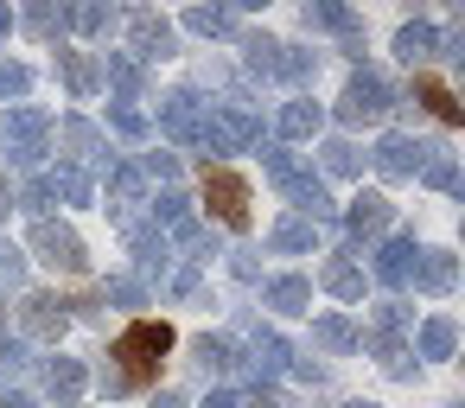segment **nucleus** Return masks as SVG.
Instances as JSON below:
<instances>
[{
	"mask_svg": "<svg viewBox=\"0 0 465 408\" xmlns=\"http://www.w3.org/2000/svg\"><path fill=\"white\" fill-rule=\"evenodd\" d=\"M420 344H427V351H433V357H440V351H446V344H452V325H446V319H433V325H427V338H420Z\"/></svg>",
	"mask_w": 465,
	"mask_h": 408,
	"instance_id": "9",
	"label": "nucleus"
},
{
	"mask_svg": "<svg viewBox=\"0 0 465 408\" xmlns=\"http://www.w3.org/2000/svg\"><path fill=\"white\" fill-rule=\"evenodd\" d=\"M351 224H357V230H376V224H382V198H357Z\"/></svg>",
	"mask_w": 465,
	"mask_h": 408,
	"instance_id": "7",
	"label": "nucleus"
},
{
	"mask_svg": "<svg viewBox=\"0 0 465 408\" xmlns=\"http://www.w3.org/2000/svg\"><path fill=\"white\" fill-rule=\"evenodd\" d=\"M344 115H351V122H376V115H382V84H376V77H357L351 96H344Z\"/></svg>",
	"mask_w": 465,
	"mask_h": 408,
	"instance_id": "3",
	"label": "nucleus"
},
{
	"mask_svg": "<svg viewBox=\"0 0 465 408\" xmlns=\"http://www.w3.org/2000/svg\"><path fill=\"white\" fill-rule=\"evenodd\" d=\"M414 96H420V103H427V109L440 115V122H459V115H465V109L452 103V90H446L440 77H414Z\"/></svg>",
	"mask_w": 465,
	"mask_h": 408,
	"instance_id": "4",
	"label": "nucleus"
},
{
	"mask_svg": "<svg viewBox=\"0 0 465 408\" xmlns=\"http://www.w3.org/2000/svg\"><path fill=\"white\" fill-rule=\"evenodd\" d=\"M39 249H45V262H64V268H77L84 255H77V236H64V230H39Z\"/></svg>",
	"mask_w": 465,
	"mask_h": 408,
	"instance_id": "5",
	"label": "nucleus"
},
{
	"mask_svg": "<svg viewBox=\"0 0 465 408\" xmlns=\"http://www.w3.org/2000/svg\"><path fill=\"white\" fill-rule=\"evenodd\" d=\"M414 160H420V147H408V141H389L382 147V166L389 173H414Z\"/></svg>",
	"mask_w": 465,
	"mask_h": 408,
	"instance_id": "6",
	"label": "nucleus"
},
{
	"mask_svg": "<svg viewBox=\"0 0 465 408\" xmlns=\"http://www.w3.org/2000/svg\"><path fill=\"white\" fill-rule=\"evenodd\" d=\"M204 204H211L217 224L249 230V179H242V173H230V166H204Z\"/></svg>",
	"mask_w": 465,
	"mask_h": 408,
	"instance_id": "2",
	"label": "nucleus"
},
{
	"mask_svg": "<svg viewBox=\"0 0 465 408\" xmlns=\"http://www.w3.org/2000/svg\"><path fill=\"white\" fill-rule=\"evenodd\" d=\"M160 408H173V402H160Z\"/></svg>",
	"mask_w": 465,
	"mask_h": 408,
	"instance_id": "12",
	"label": "nucleus"
},
{
	"mask_svg": "<svg viewBox=\"0 0 465 408\" xmlns=\"http://www.w3.org/2000/svg\"><path fill=\"white\" fill-rule=\"evenodd\" d=\"M173 351V325L166 319H134L122 338H115V370H122V389H147L160 376V357Z\"/></svg>",
	"mask_w": 465,
	"mask_h": 408,
	"instance_id": "1",
	"label": "nucleus"
},
{
	"mask_svg": "<svg viewBox=\"0 0 465 408\" xmlns=\"http://www.w3.org/2000/svg\"><path fill=\"white\" fill-rule=\"evenodd\" d=\"M306 128H319V115L312 109H287V134H306Z\"/></svg>",
	"mask_w": 465,
	"mask_h": 408,
	"instance_id": "10",
	"label": "nucleus"
},
{
	"mask_svg": "<svg viewBox=\"0 0 465 408\" xmlns=\"http://www.w3.org/2000/svg\"><path fill=\"white\" fill-rule=\"evenodd\" d=\"M204 408H230V395H217V402H204Z\"/></svg>",
	"mask_w": 465,
	"mask_h": 408,
	"instance_id": "11",
	"label": "nucleus"
},
{
	"mask_svg": "<svg viewBox=\"0 0 465 408\" xmlns=\"http://www.w3.org/2000/svg\"><path fill=\"white\" fill-rule=\"evenodd\" d=\"M408 255H414V249H408V243H395V249L382 255V274H389V281H401V274H408Z\"/></svg>",
	"mask_w": 465,
	"mask_h": 408,
	"instance_id": "8",
	"label": "nucleus"
}]
</instances>
